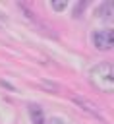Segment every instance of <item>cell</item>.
I'll return each mask as SVG.
<instances>
[{"label":"cell","instance_id":"6da1fadb","mask_svg":"<svg viewBox=\"0 0 114 124\" xmlns=\"http://www.w3.org/2000/svg\"><path fill=\"white\" fill-rule=\"evenodd\" d=\"M89 81L93 83L95 89L102 93H112L114 91V70L110 62H99L89 70Z\"/></svg>","mask_w":114,"mask_h":124},{"label":"cell","instance_id":"7a4b0ae2","mask_svg":"<svg viewBox=\"0 0 114 124\" xmlns=\"http://www.w3.org/2000/svg\"><path fill=\"white\" fill-rule=\"evenodd\" d=\"M91 41L97 50H108L114 43V33H112V29H97V31H93Z\"/></svg>","mask_w":114,"mask_h":124},{"label":"cell","instance_id":"3957f363","mask_svg":"<svg viewBox=\"0 0 114 124\" xmlns=\"http://www.w3.org/2000/svg\"><path fill=\"white\" fill-rule=\"evenodd\" d=\"M71 101H73L81 110H85V112H89V114H93V116H97V118H100V120H102V116H100V108H99L95 103H91L89 99L79 97V95H73V97H71Z\"/></svg>","mask_w":114,"mask_h":124},{"label":"cell","instance_id":"277c9868","mask_svg":"<svg viewBox=\"0 0 114 124\" xmlns=\"http://www.w3.org/2000/svg\"><path fill=\"white\" fill-rule=\"evenodd\" d=\"M29 116H31V122H33V124H44L43 108H41L39 105H29Z\"/></svg>","mask_w":114,"mask_h":124},{"label":"cell","instance_id":"5b68a950","mask_svg":"<svg viewBox=\"0 0 114 124\" xmlns=\"http://www.w3.org/2000/svg\"><path fill=\"white\" fill-rule=\"evenodd\" d=\"M110 16H112V6H110V2H104V4H100L99 8H97V17H100V19H110Z\"/></svg>","mask_w":114,"mask_h":124},{"label":"cell","instance_id":"8992f818","mask_svg":"<svg viewBox=\"0 0 114 124\" xmlns=\"http://www.w3.org/2000/svg\"><path fill=\"white\" fill-rule=\"evenodd\" d=\"M50 6H52L54 12H64L68 8V2H50Z\"/></svg>","mask_w":114,"mask_h":124},{"label":"cell","instance_id":"52a82bcc","mask_svg":"<svg viewBox=\"0 0 114 124\" xmlns=\"http://www.w3.org/2000/svg\"><path fill=\"white\" fill-rule=\"evenodd\" d=\"M44 124H68L64 118H60V116H52V118H48Z\"/></svg>","mask_w":114,"mask_h":124},{"label":"cell","instance_id":"ba28073f","mask_svg":"<svg viewBox=\"0 0 114 124\" xmlns=\"http://www.w3.org/2000/svg\"><path fill=\"white\" fill-rule=\"evenodd\" d=\"M85 8V2H79L77 6H75V12H73V17H79V12Z\"/></svg>","mask_w":114,"mask_h":124}]
</instances>
